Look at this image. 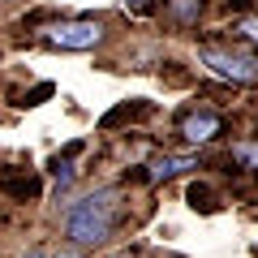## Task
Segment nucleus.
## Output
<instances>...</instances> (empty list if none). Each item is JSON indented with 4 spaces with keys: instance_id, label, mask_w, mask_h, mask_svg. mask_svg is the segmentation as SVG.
<instances>
[{
    "instance_id": "obj_8",
    "label": "nucleus",
    "mask_w": 258,
    "mask_h": 258,
    "mask_svg": "<svg viewBox=\"0 0 258 258\" xmlns=\"http://www.w3.org/2000/svg\"><path fill=\"white\" fill-rule=\"evenodd\" d=\"M52 176H56L60 185H69V181H74V164H69V159H56V164H52Z\"/></svg>"
},
{
    "instance_id": "obj_12",
    "label": "nucleus",
    "mask_w": 258,
    "mask_h": 258,
    "mask_svg": "<svg viewBox=\"0 0 258 258\" xmlns=\"http://www.w3.org/2000/svg\"><path fill=\"white\" fill-rule=\"evenodd\" d=\"M43 258H78L74 249H64V254H43Z\"/></svg>"
},
{
    "instance_id": "obj_11",
    "label": "nucleus",
    "mask_w": 258,
    "mask_h": 258,
    "mask_svg": "<svg viewBox=\"0 0 258 258\" xmlns=\"http://www.w3.org/2000/svg\"><path fill=\"white\" fill-rule=\"evenodd\" d=\"M43 95H52V86H39V91H30L26 103H43Z\"/></svg>"
},
{
    "instance_id": "obj_4",
    "label": "nucleus",
    "mask_w": 258,
    "mask_h": 258,
    "mask_svg": "<svg viewBox=\"0 0 258 258\" xmlns=\"http://www.w3.org/2000/svg\"><path fill=\"white\" fill-rule=\"evenodd\" d=\"M220 129H224L220 112H189V116L181 120V138L194 142V147H203V142L220 138Z\"/></svg>"
},
{
    "instance_id": "obj_1",
    "label": "nucleus",
    "mask_w": 258,
    "mask_h": 258,
    "mask_svg": "<svg viewBox=\"0 0 258 258\" xmlns=\"http://www.w3.org/2000/svg\"><path fill=\"white\" fill-rule=\"evenodd\" d=\"M120 220V207H116V189H95L86 198H78L69 211H64V237L74 245H99V241L112 237Z\"/></svg>"
},
{
    "instance_id": "obj_5",
    "label": "nucleus",
    "mask_w": 258,
    "mask_h": 258,
    "mask_svg": "<svg viewBox=\"0 0 258 258\" xmlns=\"http://www.w3.org/2000/svg\"><path fill=\"white\" fill-rule=\"evenodd\" d=\"M185 168H198V155H159L147 176L151 181H172V176H181Z\"/></svg>"
},
{
    "instance_id": "obj_9",
    "label": "nucleus",
    "mask_w": 258,
    "mask_h": 258,
    "mask_svg": "<svg viewBox=\"0 0 258 258\" xmlns=\"http://www.w3.org/2000/svg\"><path fill=\"white\" fill-rule=\"evenodd\" d=\"M241 35H245V39H254V43H258V18H245V22H241Z\"/></svg>"
},
{
    "instance_id": "obj_13",
    "label": "nucleus",
    "mask_w": 258,
    "mask_h": 258,
    "mask_svg": "<svg viewBox=\"0 0 258 258\" xmlns=\"http://www.w3.org/2000/svg\"><path fill=\"white\" fill-rule=\"evenodd\" d=\"M30 258H43V254H30Z\"/></svg>"
},
{
    "instance_id": "obj_7",
    "label": "nucleus",
    "mask_w": 258,
    "mask_h": 258,
    "mask_svg": "<svg viewBox=\"0 0 258 258\" xmlns=\"http://www.w3.org/2000/svg\"><path fill=\"white\" fill-rule=\"evenodd\" d=\"M232 155H237V159H241L245 168H258V142H249V147H237Z\"/></svg>"
},
{
    "instance_id": "obj_2",
    "label": "nucleus",
    "mask_w": 258,
    "mask_h": 258,
    "mask_svg": "<svg viewBox=\"0 0 258 258\" xmlns=\"http://www.w3.org/2000/svg\"><path fill=\"white\" fill-rule=\"evenodd\" d=\"M198 64H207L215 78L237 82V86H254L258 82V60L245 56V52H220V47H207V52L198 56Z\"/></svg>"
},
{
    "instance_id": "obj_10",
    "label": "nucleus",
    "mask_w": 258,
    "mask_h": 258,
    "mask_svg": "<svg viewBox=\"0 0 258 258\" xmlns=\"http://www.w3.org/2000/svg\"><path fill=\"white\" fill-rule=\"evenodd\" d=\"M125 9H129V13H147L151 0H125Z\"/></svg>"
},
{
    "instance_id": "obj_3",
    "label": "nucleus",
    "mask_w": 258,
    "mask_h": 258,
    "mask_svg": "<svg viewBox=\"0 0 258 258\" xmlns=\"http://www.w3.org/2000/svg\"><path fill=\"white\" fill-rule=\"evenodd\" d=\"M43 43L64 47V52H86V47H99L103 43V26H99V22H64V26L43 30Z\"/></svg>"
},
{
    "instance_id": "obj_6",
    "label": "nucleus",
    "mask_w": 258,
    "mask_h": 258,
    "mask_svg": "<svg viewBox=\"0 0 258 258\" xmlns=\"http://www.w3.org/2000/svg\"><path fill=\"white\" fill-rule=\"evenodd\" d=\"M198 13H203V0H168V18L181 22V26L198 22Z\"/></svg>"
}]
</instances>
